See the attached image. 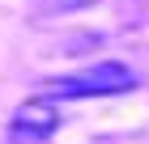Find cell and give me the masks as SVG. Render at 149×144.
<instances>
[{"label":"cell","instance_id":"cell-1","mask_svg":"<svg viewBox=\"0 0 149 144\" xmlns=\"http://www.w3.org/2000/svg\"><path fill=\"white\" fill-rule=\"evenodd\" d=\"M128 89H136V72L128 64H115V59H107V64H94L85 68V72H72V76H56L47 81V98H111V93H128Z\"/></svg>","mask_w":149,"mask_h":144},{"label":"cell","instance_id":"cell-2","mask_svg":"<svg viewBox=\"0 0 149 144\" xmlns=\"http://www.w3.org/2000/svg\"><path fill=\"white\" fill-rule=\"evenodd\" d=\"M60 106H56V98H30V102H22L17 110H13V119H9V144H43L47 136H56V127H60Z\"/></svg>","mask_w":149,"mask_h":144}]
</instances>
